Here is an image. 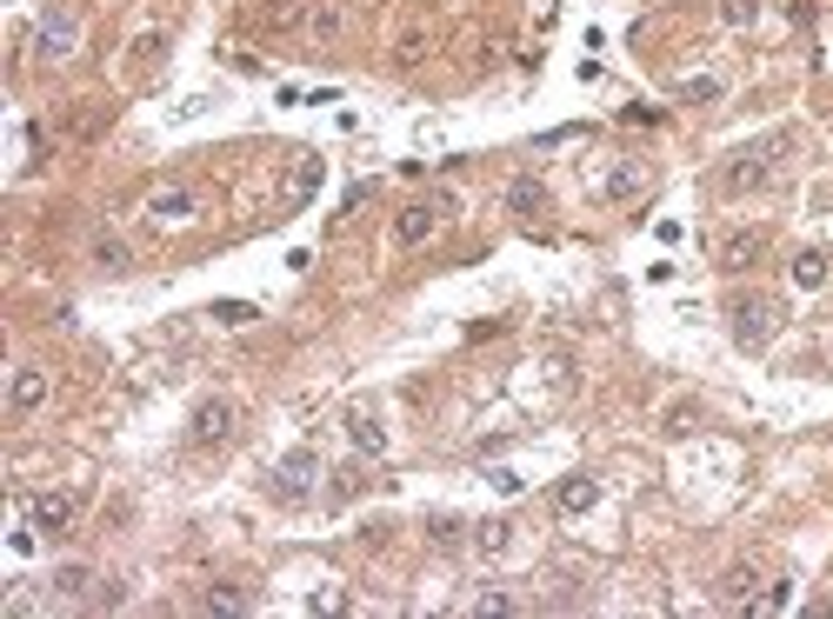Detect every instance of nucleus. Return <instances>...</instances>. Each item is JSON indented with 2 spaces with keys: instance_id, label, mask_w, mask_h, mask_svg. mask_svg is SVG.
Listing matches in <instances>:
<instances>
[{
  "instance_id": "2",
  "label": "nucleus",
  "mask_w": 833,
  "mask_h": 619,
  "mask_svg": "<svg viewBox=\"0 0 833 619\" xmlns=\"http://www.w3.org/2000/svg\"><path fill=\"white\" fill-rule=\"evenodd\" d=\"M787 147H794V134H774V140H761V147H740V153L720 167V194H727V200L761 194V187L774 181V153H787Z\"/></svg>"
},
{
  "instance_id": "11",
  "label": "nucleus",
  "mask_w": 833,
  "mask_h": 619,
  "mask_svg": "<svg viewBox=\"0 0 833 619\" xmlns=\"http://www.w3.org/2000/svg\"><path fill=\"white\" fill-rule=\"evenodd\" d=\"M300 34L313 41V47H333L347 34V8L341 0H307V21H300Z\"/></svg>"
},
{
  "instance_id": "24",
  "label": "nucleus",
  "mask_w": 833,
  "mask_h": 619,
  "mask_svg": "<svg viewBox=\"0 0 833 619\" xmlns=\"http://www.w3.org/2000/svg\"><path fill=\"white\" fill-rule=\"evenodd\" d=\"M507 540H514L507 519H480V526H473V547H480V553H507Z\"/></svg>"
},
{
  "instance_id": "32",
  "label": "nucleus",
  "mask_w": 833,
  "mask_h": 619,
  "mask_svg": "<svg viewBox=\"0 0 833 619\" xmlns=\"http://www.w3.org/2000/svg\"><path fill=\"white\" fill-rule=\"evenodd\" d=\"M88 606H94V612H114V606H121V586H114V580H101V593H94Z\"/></svg>"
},
{
  "instance_id": "8",
  "label": "nucleus",
  "mask_w": 833,
  "mask_h": 619,
  "mask_svg": "<svg viewBox=\"0 0 833 619\" xmlns=\"http://www.w3.org/2000/svg\"><path fill=\"white\" fill-rule=\"evenodd\" d=\"M767 253V233L761 227H733L720 247H714V260H720V274H746V267H754V260Z\"/></svg>"
},
{
  "instance_id": "5",
  "label": "nucleus",
  "mask_w": 833,
  "mask_h": 619,
  "mask_svg": "<svg viewBox=\"0 0 833 619\" xmlns=\"http://www.w3.org/2000/svg\"><path fill=\"white\" fill-rule=\"evenodd\" d=\"M194 214H201V200H194V187H181V181L153 187V194H147V207H140L147 233H181V227H194Z\"/></svg>"
},
{
  "instance_id": "29",
  "label": "nucleus",
  "mask_w": 833,
  "mask_h": 619,
  "mask_svg": "<svg viewBox=\"0 0 833 619\" xmlns=\"http://www.w3.org/2000/svg\"><path fill=\"white\" fill-rule=\"evenodd\" d=\"M754 606H761V612H787V606H794V580H774V593H761Z\"/></svg>"
},
{
  "instance_id": "15",
  "label": "nucleus",
  "mask_w": 833,
  "mask_h": 619,
  "mask_svg": "<svg viewBox=\"0 0 833 619\" xmlns=\"http://www.w3.org/2000/svg\"><path fill=\"white\" fill-rule=\"evenodd\" d=\"M347 439H354V454H361V460H380V454H387V426H380V413H374V406H354V413H347Z\"/></svg>"
},
{
  "instance_id": "31",
  "label": "nucleus",
  "mask_w": 833,
  "mask_h": 619,
  "mask_svg": "<svg viewBox=\"0 0 833 619\" xmlns=\"http://www.w3.org/2000/svg\"><path fill=\"white\" fill-rule=\"evenodd\" d=\"M687 426H694V400H681V406H674V413H666V433H674V439H681V433H687Z\"/></svg>"
},
{
  "instance_id": "4",
  "label": "nucleus",
  "mask_w": 833,
  "mask_h": 619,
  "mask_svg": "<svg viewBox=\"0 0 833 619\" xmlns=\"http://www.w3.org/2000/svg\"><path fill=\"white\" fill-rule=\"evenodd\" d=\"M233 426H240V406H233L227 393H207V400L187 413V447H194V454H214V447H227V439H233Z\"/></svg>"
},
{
  "instance_id": "28",
  "label": "nucleus",
  "mask_w": 833,
  "mask_h": 619,
  "mask_svg": "<svg viewBox=\"0 0 833 619\" xmlns=\"http://www.w3.org/2000/svg\"><path fill=\"white\" fill-rule=\"evenodd\" d=\"M720 21L727 27H754L761 21V0H720Z\"/></svg>"
},
{
  "instance_id": "26",
  "label": "nucleus",
  "mask_w": 833,
  "mask_h": 619,
  "mask_svg": "<svg viewBox=\"0 0 833 619\" xmlns=\"http://www.w3.org/2000/svg\"><path fill=\"white\" fill-rule=\"evenodd\" d=\"M54 586H60L67 599H80V593H88V586H94V566H80V560H67V566L54 573Z\"/></svg>"
},
{
  "instance_id": "1",
  "label": "nucleus",
  "mask_w": 833,
  "mask_h": 619,
  "mask_svg": "<svg viewBox=\"0 0 833 619\" xmlns=\"http://www.w3.org/2000/svg\"><path fill=\"white\" fill-rule=\"evenodd\" d=\"M780 326H787V300H780V294L746 287V294L727 300V333H733V346H746V353H761Z\"/></svg>"
},
{
  "instance_id": "12",
  "label": "nucleus",
  "mask_w": 833,
  "mask_h": 619,
  "mask_svg": "<svg viewBox=\"0 0 833 619\" xmlns=\"http://www.w3.org/2000/svg\"><path fill=\"white\" fill-rule=\"evenodd\" d=\"M47 393H54V374H47V367H21V374L8 380V406H14V413H41Z\"/></svg>"
},
{
  "instance_id": "3",
  "label": "nucleus",
  "mask_w": 833,
  "mask_h": 619,
  "mask_svg": "<svg viewBox=\"0 0 833 619\" xmlns=\"http://www.w3.org/2000/svg\"><path fill=\"white\" fill-rule=\"evenodd\" d=\"M73 54H80V8H73V0H47V14L34 27V60L41 67H60Z\"/></svg>"
},
{
  "instance_id": "17",
  "label": "nucleus",
  "mask_w": 833,
  "mask_h": 619,
  "mask_svg": "<svg viewBox=\"0 0 833 619\" xmlns=\"http://www.w3.org/2000/svg\"><path fill=\"white\" fill-rule=\"evenodd\" d=\"M787 274H794V287H800V294H813V287H826L833 260H826V247H800V253L787 260Z\"/></svg>"
},
{
  "instance_id": "23",
  "label": "nucleus",
  "mask_w": 833,
  "mask_h": 619,
  "mask_svg": "<svg viewBox=\"0 0 833 619\" xmlns=\"http://www.w3.org/2000/svg\"><path fill=\"white\" fill-rule=\"evenodd\" d=\"M313 187H320V160H294V181H287V194H281V207H307L313 200Z\"/></svg>"
},
{
  "instance_id": "20",
  "label": "nucleus",
  "mask_w": 833,
  "mask_h": 619,
  "mask_svg": "<svg viewBox=\"0 0 833 619\" xmlns=\"http://www.w3.org/2000/svg\"><path fill=\"white\" fill-rule=\"evenodd\" d=\"M160 54H167V34H160V27L134 34V47H127V73H134V80H147V73L160 67Z\"/></svg>"
},
{
  "instance_id": "19",
  "label": "nucleus",
  "mask_w": 833,
  "mask_h": 619,
  "mask_svg": "<svg viewBox=\"0 0 833 619\" xmlns=\"http://www.w3.org/2000/svg\"><path fill=\"white\" fill-rule=\"evenodd\" d=\"M540 207H547L540 173H514V181H507V214H514V220H534Z\"/></svg>"
},
{
  "instance_id": "10",
  "label": "nucleus",
  "mask_w": 833,
  "mask_h": 619,
  "mask_svg": "<svg viewBox=\"0 0 833 619\" xmlns=\"http://www.w3.org/2000/svg\"><path fill=\"white\" fill-rule=\"evenodd\" d=\"M434 41H441V34H434V21H427V14H413V21L400 27V41H393V67H400V73H413V67H421V60L434 54Z\"/></svg>"
},
{
  "instance_id": "14",
  "label": "nucleus",
  "mask_w": 833,
  "mask_h": 619,
  "mask_svg": "<svg viewBox=\"0 0 833 619\" xmlns=\"http://www.w3.org/2000/svg\"><path fill=\"white\" fill-rule=\"evenodd\" d=\"M640 194H647V167H640V160H614L607 181H601V200L627 207V200H640Z\"/></svg>"
},
{
  "instance_id": "27",
  "label": "nucleus",
  "mask_w": 833,
  "mask_h": 619,
  "mask_svg": "<svg viewBox=\"0 0 833 619\" xmlns=\"http://www.w3.org/2000/svg\"><path fill=\"white\" fill-rule=\"evenodd\" d=\"M361 486H367V480H361V467H341V473L327 480V500H333V506H347V500H354Z\"/></svg>"
},
{
  "instance_id": "18",
  "label": "nucleus",
  "mask_w": 833,
  "mask_h": 619,
  "mask_svg": "<svg viewBox=\"0 0 833 619\" xmlns=\"http://www.w3.org/2000/svg\"><path fill=\"white\" fill-rule=\"evenodd\" d=\"M300 21H307V0H261V8H254L261 34H294Z\"/></svg>"
},
{
  "instance_id": "21",
  "label": "nucleus",
  "mask_w": 833,
  "mask_h": 619,
  "mask_svg": "<svg viewBox=\"0 0 833 619\" xmlns=\"http://www.w3.org/2000/svg\"><path fill=\"white\" fill-rule=\"evenodd\" d=\"M720 94H727V80H720V73H694V80L674 87V101H681V107H714Z\"/></svg>"
},
{
  "instance_id": "13",
  "label": "nucleus",
  "mask_w": 833,
  "mask_h": 619,
  "mask_svg": "<svg viewBox=\"0 0 833 619\" xmlns=\"http://www.w3.org/2000/svg\"><path fill=\"white\" fill-rule=\"evenodd\" d=\"M714 599H720V606H754V599H761V566H754V560L727 566L720 586H714Z\"/></svg>"
},
{
  "instance_id": "25",
  "label": "nucleus",
  "mask_w": 833,
  "mask_h": 619,
  "mask_svg": "<svg viewBox=\"0 0 833 619\" xmlns=\"http://www.w3.org/2000/svg\"><path fill=\"white\" fill-rule=\"evenodd\" d=\"M207 320H220V326H254L261 313H254V300H214V313Z\"/></svg>"
},
{
  "instance_id": "30",
  "label": "nucleus",
  "mask_w": 833,
  "mask_h": 619,
  "mask_svg": "<svg viewBox=\"0 0 833 619\" xmlns=\"http://www.w3.org/2000/svg\"><path fill=\"white\" fill-rule=\"evenodd\" d=\"M434 547H460V519L454 513H434Z\"/></svg>"
},
{
  "instance_id": "6",
  "label": "nucleus",
  "mask_w": 833,
  "mask_h": 619,
  "mask_svg": "<svg viewBox=\"0 0 833 619\" xmlns=\"http://www.w3.org/2000/svg\"><path fill=\"white\" fill-rule=\"evenodd\" d=\"M313 480H320V454H313V447H294V454L274 460V473H267V486H274L281 506H307V500H313Z\"/></svg>"
},
{
  "instance_id": "16",
  "label": "nucleus",
  "mask_w": 833,
  "mask_h": 619,
  "mask_svg": "<svg viewBox=\"0 0 833 619\" xmlns=\"http://www.w3.org/2000/svg\"><path fill=\"white\" fill-rule=\"evenodd\" d=\"M554 506H560L567 519L594 513V506H601V480H594V473H567V480H560V493H554Z\"/></svg>"
},
{
  "instance_id": "34",
  "label": "nucleus",
  "mask_w": 833,
  "mask_h": 619,
  "mask_svg": "<svg viewBox=\"0 0 833 619\" xmlns=\"http://www.w3.org/2000/svg\"><path fill=\"white\" fill-rule=\"evenodd\" d=\"M473 612H514V599H507V593H480Z\"/></svg>"
},
{
  "instance_id": "9",
  "label": "nucleus",
  "mask_w": 833,
  "mask_h": 619,
  "mask_svg": "<svg viewBox=\"0 0 833 619\" xmlns=\"http://www.w3.org/2000/svg\"><path fill=\"white\" fill-rule=\"evenodd\" d=\"M73 493H27V519H34V534H67V526H73Z\"/></svg>"
},
{
  "instance_id": "22",
  "label": "nucleus",
  "mask_w": 833,
  "mask_h": 619,
  "mask_svg": "<svg viewBox=\"0 0 833 619\" xmlns=\"http://www.w3.org/2000/svg\"><path fill=\"white\" fill-rule=\"evenodd\" d=\"M94 267H101V274H127V267H134V247H127L121 233H94Z\"/></svg>"
},
{
  "instance_id": "33",
  "label": "nucleus",
  "mask_w": 833,
  "mask_h": 619,
  "mask_svg": "<svg viewBox=\"0 0 833 619\" xmlns=\"http://www.w3.org/2000/svg\"><path fill=\"white\" fill-rule=\"evenodd\" d=\"M240 606H247V599H240V593H227V586H220V593H207V612H240Z\"/></svg>"
},
{
  "instance_id": "7",
  "label": "nucleus",
  "mask_w": 833,
  "mask_h": 619,
  "mask_svg": "<svg viewBox=\"0 0 833 619\" xmlns=\"http://www.w3.org/2000/svg\"><path fill=\"white\" fill-rule=\"evenodd\" d=\"M454 200L441 194V200H413V207H400V220H393V240L400 247H421V240H434V227H441V214H447Z\"/></svg>"
}]
</instances>
